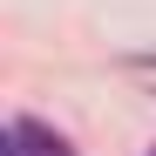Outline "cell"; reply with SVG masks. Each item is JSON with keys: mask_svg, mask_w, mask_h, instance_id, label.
Returning a JSON list of instances; mask_svg holds the SVG:
<instances>
[{"mask_svg": "<svg viewBox=\"0 0 156 156\" xmlns=\"http://www.w3.org/2000/svg\"><path fill=\"white\" fill-rule=\"evenodd\" d=\"M7 149H14V156H75L61 129H48V122H34V115H14V129H7Z\"/></svg>", "mask_w": 156, "mask_h": 156, "instance_id": "cell-1", "label": "cell"}, {"mask_svg": "<svg viewBox=\"0 0 156 156\" xmlns=\"http://www.w3.org/2000/svg\"><path fill=\"white\" fill-rule=\"evenodd\" d=\"M149 156H156V149H149Z\"/></svg>", "mask_w": 156, "mask_h": 156, "instance_id": "cell-4", "label": "cell"}, {"mask_svg": "<svg viewBox=\"0 0 156 156\" xmlns=\"http://www.w3.org/2000/svg\"><path fill=\"white\" fill-rule=\"evenodd\" d=\"M136 68H156V55H136Z\"/></svg>", "mask_w": 156, "mask_h": 156, "instance_id": "cell-2", "label": "cell"}, {"mask_svg": "<svg viewBox=\"0 0 156 156\" xmlns=\"http://www.w3.org/2000/svg\"><path fill=\"white\" fill-rule=\"evenodd\" d=\"M0 156H14V149H0Z\"/></svg>", "mask_w": 156, "mask_h": 156, "instance_id": "cell-3", "label": "cell"}]
</instances>
